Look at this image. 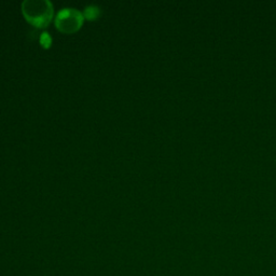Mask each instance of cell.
I'll list each match as a JSON object with an SVG mask.
<instances>
[{
	"mask_svg": "<svg viewBox=\"0 0 276 276\" xmlns=\"http://www.w3.org/2000/svg\"><path fill=\"white\" fill-rule=\"evenodd\" d=\"M25 18L36 27H47L53 16V6L47 0H26L22 3Z\"/></svg>",
	"mask_w": 276,
	"mask_h": 276,
	"instance_id": "1",
	"label": "cell"
},
{
	"mask_svg": "<svg viewBox=\"0 0 276 276\" xmlns=\"http://www.w3.org/2000/svg\"><path fill=\"white\" fill-rule=\"evenodd\" d=\"M40 43L43 48L48 49L51 47V43H52V38L50 36L49 32H43V34H41L40 36Z\"/></svg>",
	"mask_w": 276,
	"mask_h": 276,
	"instance_id": "4",
	"label": "cell"
},
{
	"mask_svg": "<svg viewBox=\"0 0 276 276\" xmlns=\"http://www.w3.org/2000/svg\"><path fill=\"white\" fill-rule=\"evenodd\" d=\"M84 16L80 11L76 9L66 8L63 9L57 13L55 25L58 28L65 34H72V32L77 31L81 27L83 24Z\"/></svg>",
	"mask_w": 276,
	"mask_h": 276,
	"instance_id": "2",
	"label": "cell"
},
{
	"mask_svg": "<svg viewBox=\"0 0 276 276\" xmlns=\"http://www.w3.org/2000/svg\"><path fill=\"white\" fill-rule=\"evenodd\" d=\"M101 14V10L98 6L95 5H89L85 8L83 16L87 17L88 19H96L98 17V15Z\"/></svg>",
	"mask_w": 276,
	"mask_h": 276,
	"instance_id": "3",
	"label": "cell"
}]
</instances>
